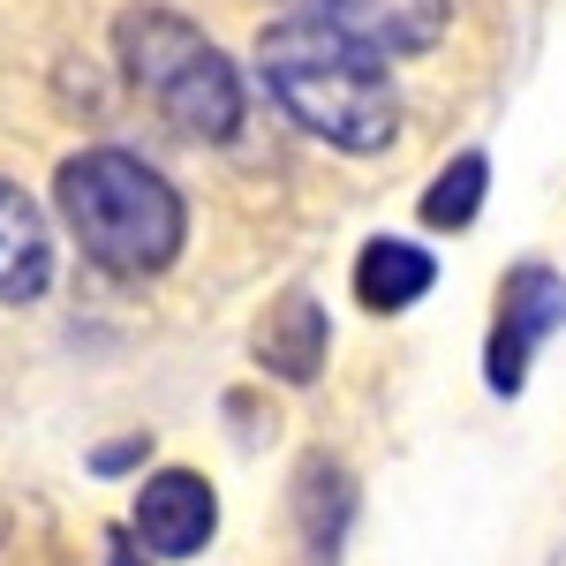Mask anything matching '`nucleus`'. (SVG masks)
I'll return each mask as SVG.
<instances>
[{
  "instance_id": "obj_14",
  "label": "nucleus",
  "mask_w": 566,
  "mask_h": 566,
  "mask_svg": "<svg viewBox=\"0 0 566 566\" xmlns=\"http://www.w3.org/2000/svg\"><path fill=\"white\" fill-rule=\"evenodd\" d=\"M106 566H159V559L136 544V528H114V536H106Z\"/></svg>"
},
{
  "instance_id": "obj_11",
  "label": "nucleus",
  "mask_w": 566,
  "mask_h": 566,
  "mask_svg": "<svg viewBox=\"0 0 566 566\" xmlns=\"http://www.w3.org/2000/svg\"><path fill=\"white\" fill-rule=\"evenodd\" d=\"M483 189H491V159H483V151L446 159V167L431 175V189H423V227H438V234H461V227L483 212Z\"/></svg>"
},
{
  "instance_id": "obj_2",
  "label": "nucleus",
  "mask_w": 566,
  "mask_h": 566,
  "mask_svg": "<svg viewBox=\"0 0 566 566\" xmlns=\"http://www.w3.org/2000/svg\"><path fill=\"white\" fill-rule=\"evenodd\" d=\"M53 212L84 242V258L114 280H159L189 242V205L151 159L122 144H91L61 159L53 175Z\"/></svg>"
},
{
  "instance_id": "obj_5",
  "label": "nucleus",
  "mask_w": 566,
  "mask_h": 566,
  "mask_svg": "<svg viewBox=\"0 0 566 566\" xmlns=\"http://www.w3.org/2000/svg\"><path fill=\"white\" fill-rule=\"evenodd\" d=\"M287 15L303 23H325L340 39L370 45L386 61H408V53H431L446 39V0H280Z\"/></svg>"
},
{
  "instance_id": "obj_7",
  "label": "nucleus",
  "mask_w": 566,
  "mask_h": 566,
  "mask_svg": "<svg viewBox=\"0 0 566 566\" xmlns=\"http://www.w3.org/2000/svg\"><path fill=\"white\" fill-rule=\"evenodd\" d=\"M250 348H258V363L272 370V378H280V386H310V378L325 370V355H333L325 303H317L310 287H287V295H280V303L258 317Z\"/></svg>"
},
{
  "instance_id": "obj_3",
  "label": "nucleus",
  "mask_w": 566,
  "mask_h": 566,
  "mask_svg": "<svg viewBox=\"0 0 566 566\" xmlns=\"http://www.w3.org/2000/svg\"><path fill=\"white\" fill-rule=\"evenodd\" d=\"M114 53H122V76L159 106L167 129L197 136V144H227L242 129V106H250L242 76H234V61L189 15H175V8H129L114 23Z\"/></svg>"
},
{
  "instance_id": "obj_10",
  "label": "nucleus",
  "mask_w": 566,
  "mask_h": 566,
  "mask_svg": "<svg viewBox=\"0 0 566 566\" xmlns=\"http://www.w3.org/2000/svg\"><path fill=\"white\" fill-rule=\"evenodd\" d=\"M295 522H303V544L317 559H340V536L355 522V483L333 453H310L295 469Z\"/></svg>"
},
{
  "instance_id": "obj_8",
  "label": "nucleus",
  "mask_w": 566,
  "mask_h": 566,
  "mask_svg": "<svg viewBox=\"0 0 566 566\" xmlns=\"http://www.w3.org/2000/svg\"><path fill=\"white\" fill-rule=\"evenodd\" d=\"M53 287V227L0 175V303H39Z\"/></svg>"
},
{
  "instance_id": "obj_6",
  "label": "nucleus",
  "mask_w": 566,
  "mask_h": 566,
  "mask_svg": "<svg viewBox=\"0 0 566 566\" xmlns=\"http://www.w3.org/2000/svg\"><path fill=\"white\" fill-rule=\"evenodd\" d=\"M129 528L151 559H197L219 536V491L197 469H159V476H144V491H136Z\"/></svg>"
},
{
  "instance_id": "obj_12",
  "label": "nucleus",
  "mask_w": 566,
  "mask_h": 566,
  "mask_svg": "<svg viewBox=\"0 0 566 566\" xmlns=\"http://www.w3.org/2000/svg\"><path fill=\"white\" fill-rule=\"evenodd\" d=\"M0 566H61V536L39 499L0 491Z\"/></svg>"
},
{
  "instance_id": "obj_4",
  "label": "nucleus",
  "mask_w": 566,
  "mask_h": 566,
  "mask_svg": "<svg viewBox=\"0 0 566 566\" xmlns=\"http://www.w3.org/2000/svg\"><path fill=\"white\" fill-rule=\"evenodd\" d=\"M566 325V280L552 264H514L506 280H499V325H491V348H483V378L491 392H514L528 386V363L536 348L552 340Z\"/></svg>"
},
{
  "instance_id": "obj_1",
  "label": "nucleus",
  "mask_w": 566,
  "mask_h": 566,
  "mask_svg": "<svg viewBox=\"0 0 566 566\" xmlns=\"http://www.w3.org/2000/svg\"><path fill=\"white\" fill-rule=\"evenodd\" d=\"M258 76L264 91L303 122L310 136H325L333 151H386L400 136V91L386 76V53L340 39L325 23H303V15H280L258 39Z\"/></svg>"
},
{
  "instance_id": "obj_13",
  "label": "nucleus",
  "mask_w": 566,
  "mask_h": 566,
  "mask_svg": "<svg viewBox=\"0 0 566 566\" xmlns=\"http://www.w3.org/2000/svg\"><path fill=\"white\" fill-rule=\"evenodd\" d=\"M144 461H151V438L129 431V438H114V446L91 453V476H129V469H144Z\"/></svg>"
},
{
  "instance_id": "obj_9",
  "label": "nucleus",
  "mask_w": 566,
  "mask_h": 566,
  "mask_svg": "<svg viewBox=\"0 0 566 566\" xmlns=\"http://www.w3.org/2000/svg\"><path fill=\"white\" fill-rule=\"evenodd\" d=\"M438 280V258L423 242H400V234H378V242H363V258H355V303L392 317V310L423 303Z\"/></svg>"
}]
</instances>
